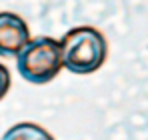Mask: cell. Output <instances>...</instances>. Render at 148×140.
<instances>
[{"label":"cell","mask_w":148,"mask_h":140,"mask_svg":"<svg viewBox=\"0 0 148 140\" xmlns=\"http://www.w3.org/2000/svg\"><path fill=\"white\" fill-rule=\"evenodd\" d=\"M62 68L72 74H92L106 62L108 42L104 34L94 26H74L58 40Z\"/></svg>","instance_id":"obj_1"},{"label":"cell","mask_w":148,"mask_h":140,"mask_svg":"<svg viewBox=\"0 0 148 140\" xmlns=\"http://www.w3.org/2000/svg\"><path fill=\"white\" fill-rule=\"evenodd\" d=\"M18 74L30 84H48L62 70L60 44L56 38L38 36L30 38L18 54H16Z\"/></svg>","instance_id":"obj_2"},{"label":"cell","mask_w":148,"mask_h":140,"mask_svg":"<svg viewBox=\"0 0 148 140\" xmlns=\"http://www.w3.org/2000/svg\"><path fill=\"white\" fill-rule=\"evenodd\" d=\"M30 40V28L22 16L14 12H0V56H16Z\"/></svg>","instance_id":"obj_3"},{"label":"cell","mask_w":148,"mask_h":140,"mask_svg":"<svg viewBox=\"0 0 148 140\" xmlns=\"http://www.w3.org/2000/svg\"><path fill=\"white\" fill-rule=\"evenodd\" d=\"M2 140H54L46 128H42L40 124L34 122H18L14 126H10Z\"/></svg>","instance_id":"obj_4"},{"label":"cell","mask_w":148,"mask_h":140,"mask_svg":"<svg viewBox=\"0 0 148 140\" xmlns=\"http://www.w3.org/2000/svg\"><path fill=\"white\" fill-rule=\"evenodd\" d=\"M10 84H12V80H10V72H8V68L0 62V100L8 94Z\"/></svg>","instance_id":"obj_5"}]
</instances>
